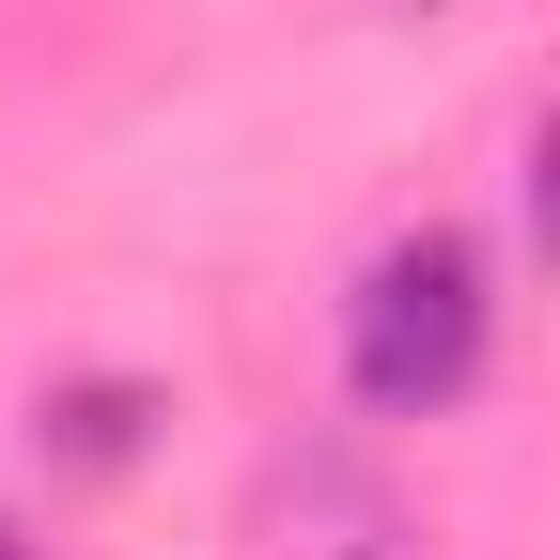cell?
Wrapping results in <instances>:
<instances>
[{"instance_id":"2","label":"cell","mask_w":560,"mask_h":560,"mask_svg":"<svg viewBox=\"0 0 560 560\" xmlns=\"http://www.w3.org/2000/svg\"><path fill=\"white\" fill-rule=\"evenodd\" d=\"M529 234H545V265H560V125L529 140Z\"/></svg>"},{"instance_id":"1","label":"cell","mask_w":560,"mask_h":560,"mask_svg":"<svg viewBox=\"0 0 560 560\" xmlns=\"http://www.w3.org/2000/svg\"><path fill=\"white\" fill-rule=\"evenodd\" d=\"M482 342H499V296H482V249H467L452 219L389 234V249L359 265V296H342V374H359L374 420H436V405H467Z\"/></svg>"},{"instance_id":"3","label":"cell","mask_w":560,"mask_h":560,"mask_svg":"<svg viewBox=\"0 0 560 560\" xmlns=\"http://www.w3.org/2000/svg\"><path fill=\"white\" fill-rule=\"evenodd\" d=\"M0 560H32V545H16V529H0Z\"/></svg>"}]
</instances>
